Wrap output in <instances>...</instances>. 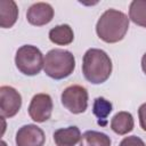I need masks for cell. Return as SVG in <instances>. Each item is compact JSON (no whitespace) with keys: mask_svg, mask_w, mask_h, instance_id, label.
Returning <instances> with one entry per match:
<instances>
[{"mask_svg":"<svg viewBox=\"0 0 146 146\" xmlns=\"http://www.w3.org/2000/svg\"><path fill=\"white\" fill-rule=\"evenodd\" d=\"M129 29L128 16L116 9H107L103 13L96 24V32L99 39L107 43L121 41Z\"/></svg>","mask_w":146,"mask_h":146,"instance_id":"6da1fadb","label":"cell"},{"mask_svg":"<svg viewBox=\"0 0 146 146\" xmlns=\"http://www.w3.org/2000/svg\"><path fill=\"white\" fill-rule=\"evenodd\" d=\"M82 73L92 84L104 83L112 73V60L102 49H88L82 59Z\"/></svg>","mask_w":146,"mask_h":146,"instance_id":"7a4b0ae2","label":"cell"},{"mask_svg":"<svg viewBox=\"0 0 146 146\" xmlns=\"http://www.w3.org/2000/svg\"><path fill=\"white\" fill-rule=\"evenodd\" d=\"M75 68L73 54L65 49H51L46 54L43 70L44 73L55 80L70 76Z\"/></svg>","mask_w":146,"mask_h":146,"instance_id":"3957f363","label":"cell"},{"mask_svg":"<svg viewBox=\"0 0 146 146\" xmlns=\"http://www.w3.org/2000/svg\"><path fill=\"white\" fill-rule=\"evenodd\" d=\"M15 64L21 73L32 76L40 73L44 64V58L39 48L32 44H24L16 51Z\"/></svg>","mask_w":146,"mask_h":146,"instance_id":"277c9868","label":"cell"},{"mask_svg":"<svg viewBox=\"0 0 146 146\" xmlns=\"http://www.w3.org/2000/svg\"><path fill=\"white\" fill-rule=\"evenodd\" d=\"M62 104L73 114L83 113L88 107V91L84 87L73 84L62 92Z\"/></svg>","mask_w":146,"mask_h":146,"instance_id":"5b68a950","label":"cell"},{"mask_svg":"<svg viewBox=\"0 0 146 146\" xmlns=\"http://www.w3.org/2000/svg\"><path fill=\"white\" fill-rule=\"evenodd\" d=\"M52 107V99L48 94H36L29 105V115L34 122L42 123L50 119Z\"/></svg>","mask_w":146,"mask_h":146,"instance_id":"8992f818","label":"cell"},{"mask_svg":"<svg viewBox=\"0 0 146 146\" xmlns=\"http://www.w3.org/2000/svg\"><path fill=\"white\" fill-rule=\"evenodd\" d=\"M22 106V96L13 87H0V114L1 117H13Z\"/></svg>","mask_w":146,"mask_h":146,"instance_id":"52a82bcc","label":"cell"},{"mask_svg":"<svg viewBox=\"0 0 146 146\" xmlns=\"http://www.w3.org/2000/svg\"><path fill=\"white\" fill-rule=\"evenodd\" d=\"M17 146H43L44 132L35 124H25L18 129L15 138Z\"/></svg>","mask_w":146,"mask_h":146,"instance_id":"ba28073f","label":"cell"},{"mask_svg":"<svg viewBox=\"0 0 146 146\" xmlns=\"http://www.w3.org/2000/svg\"><path fill=\"white\" fill-rule=\"evenodd\" d=\"M26 18L30 24L34 26H42L52 21L54 9L47 2H36L27 9Z\"/></svg>","mask_w":146,"mask_h":146,"instance_id":"9c48e42d","label":"cell"},{"mask_svg":"<svg viewBox=\"0 0 146 146\" xmlns=\"http://www.w3.org/2000/svg\"><path fill=\"white\" fill-rule=\"evenodd\" d=\"M81 140V131L78 127L57 129L54 132V141L56 146H75Z\"/></svg>","mask_w":146,"mask_h":146,"instance_id":"30bf717a","label":"cell"},{"mask_svg":"<svg viewBox=\"0 0 146 146\" xmlns=\"http://www.w3.org/2000/svg\"><path fill=\"white\" fill-rule=\"evenodd\" d=\"M18 18V8L13 0L0 1V26L2 29L11 27Z\"/></svg>","mask_w":146,"mask_h":146,"instance_id":"8fae6325","label":"cell"},{"mask_svg":"<svg viewBox=\"0 0 146 146\" xmlns=\"http://www.w3.org/2000/svg\"><path fill=\"white\" fill-rule=\"evenodd\" d=\"M135 125L133 122V117L131 115V113L125 112V111H121L119 113H116L112 120H111V129L117 133V135H127L130 131H132Z\"/></svg>","mask_w":146,"mask_h":146,"instance_id":"7c38bea8","label":"cell"},{"mask_svg":"<svg viewBox=\"0 0 146 146\" xmlns=\"http://www.w3.org/2000/svg\"><path fill=\"white\" fill-rule=\"evenodd\" d=\"M49 40L58 46H67L74 40L73 30L67 24L57 25L49 31Z\"/></svg>","mask_w":146,"mask_h":146,"instance_id":"4fadbf2b","label":"cell"},{"mask_svg":"<svg viewBox=\"0 0 146 146\" xmlns=\"http://www.w3.org/2000/svg\"><path fill=\"white\" fill-rule=\"evenodd\" d=\"M129 19L136 25L146 27V0H133L129 6Z\"/></svg>","mask_w":146,"mask_h":146,"instance_id":"5bb4252c","label":"cell"},{"mask_svg":"<svg viewBox=\"0 0 146 146\" xmlns=\"http://www.w3.org/2000/svg\"><path fill=\"white\" fill-rule=\"evenodd\" d=\"M80 146H111V139L103 132L88 130L81 136Z\"/></svg>","mask_w":146,"mask_h":146,"instance_id":"9a60e30c","label":"cell"},{"mask_svg":"<svg viewBox=\"0 0 146 146\" xmlns=\"http://www.w3.org/2000/svg\"><path fill=\"white\" fill-rule=\"evenodd\" d=\"M111 112H112V103L110 100H107L104 97H97L95 99L92 106V113L99 120H105Z\"/></svg>","mask_w":146,"mask_h":146,"instance_id":"2e32d148","label":"cell"},{"mask_svg":"<svg viewBox=\"0 0 146 146\" xmlns=\"http://www.w3.org/2000/svg\"><path fill=\"white\" fill-rule=\"evenodd\" d=\"M119 146H146V145L143 141V139H140L139 137L129 136V137H124L119 144Z\"/></svg>","mask_w":146,"mask_h":146,"instance_id":"e0dca14e","label":"cell"},{"mask_svg":"<svg viewBox=\"0 0 146 146\" xmlns=\"http://www.w3.org/2000/svg\"><path fill=\"white\" fill-rule=\"evenodd\" d=\"M138 117H139V124L140 128L146 131V103L141 104L138 108Z\"/></svg>","mask_w":146,"mask_h":146,"instance_id":"ac0fdd59","label":"cell"},{"mask_svg":"<svg viewBox=\"0 0 146 146\" xmlns=\"http://www.w3.org/2000/svg\"><path fill=\"white\" fill-rule=\"evenodd\" d=\"M141 68H143V72L146 74V52L141 57Z\"/></svg>","mask_w":146,"mask_h":146,"instance_id":"d6986e66","label":"cell"}]
</instances>
